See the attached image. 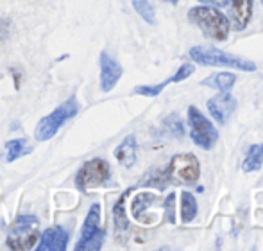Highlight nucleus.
<instances>
[{"label":"nucleus","instance_id":"1","mask_svg":"<svg viewBox=\"0 0 263 251\" xmlns=\"http://www.w3.org/2000/svg\"><path fill=\"white\" fill-rule=\"evenodd\" d=\"M188 20L194 25H197L206 38L215 40V42L228 40L231 25H229L228 16H224V13H220L217 7H211V6L192 7L188 11Z\"/></svg>","mask_w":263,"mask_h":251},{"label":"nucleus","instance_id":"2","mask_svg":"<svg viewBox=\"0 0 263 251\" xmlns=\"http://www.w3.org/2000/svg\"><path fill=\"white\" fill-rule=\"evenodd\" d=\"M168 185H195L201 176V165L195 154L181 153L170 158L168 165L163 169Z\"/></svg>","mask_w":263,"mask_h":251},{"label":"nucleus","instance_id":"3","mask_svg":"<svg viewBox=\"0 0 263 251\" xmlns=\"http://www.w3.org/2000/svg\"><path fill=\"white\" fill-rule=\"evenodd\" d=\"M77 113H79V101H77L76 95H72V97L66 99L63 104H59L52 113H49V115L40 120L34 129V138L38 140V142L50 140L55 133L68 122V120H72Z\"/></svg>","mask_w":263,"mask_h":251},{"label":"nucleus","instance_id":"4","mask_svg":"<svg viewBox=\"0 0 263 251\" xmlns=\"http://www.w3.org/2000/svg\"><path fill=\"white\" fill-rule=\"evenodd\" d=\"M40 239V219L31 213L18 216L7 231L6 244L11 249H31L38 244Z\"/></svg>","mask_w":263,"mask_h":251},{"label":"nucleus","instance_id":"5","mask_svg":"<svg viewBox=\"0 0 263 251\" xmlns=\"http://www.w3.org/2000/svg\"><path fill=\"white\" fill-rule=\"evenodd\" d=\"M188 54L195 63H201V65L206 66H229V68L243 70V72H254L256 70V65L253 61L233 56V54L213 49V47H192Z\"/></svg>","mask_w":263,"mask_h":251},{"label":"nucleus","instance_id":"6","mask_svg":"<svg viewBox=\"0 0 263 251\" xmlns=\"http://www.w3.org/2000/svg\"><path fill=\"white\" fill-rule=\"evenodd\" d=\"M76 187L79 192L86 194L90 188L93 187H109L113 185L111 182V167L104 158H93L83 164V167L77 171L76 178Z\"/></svg>","mask_w":263,"mask_h":251},{"label":"nucleus","instance_id":"7","mask_svg":"<svg viewBox=\"0 0 263 251\" xmlns=\"http://www.w3.org/2000/svg\"><path fill=\"white\" fill-rule=\"evenodd\" d=\"M106 231L104 228H101V205L93 203L91 208L88 210V216L84 219L83 230H81V239L77 241L76 249L84 251V249H101L104 244Z\"/></svg>","mask_w":263,"mask_h":251},{"label":"nucleus","instance_id":"8","mask_svg":"<svg viewBox=\"0 0 263 251\" xmlns=\"http://www.w3.org/2000/svg\"><path fill=\"white\" fill-rule=\"evenodd\" d=\"M188 128H190V136L194 140V144L202 147L204 151H210L217 144L218 140L217 128L195 106L188 108Z\"/></svg>","mask_w":263,"mask_h":251},{"label":"nucleus","instance_id":"9","mask_svg":"<svg viewBox=\"0 0 263 251\" xmlns=\"http://www.w3.org/2000/svg\"><path fill=\"white\" fill-rule=\"evenodd\" d=\"M206 106H208L210 115L213 117V120H217L218 124H226L229 120V117L235 113L236 99L229 92H220L215 97H211Z\"/></svg>","mask_w":263,"mask_h":251},{"label":"nucleus","instance_id":"10","mask_svg":"<svg viewBox=\"0 0 263 251\" xmlns=\"http://www.w3.org/2000/svg\"><path fill=\"white\" fill-rule=\"evenodd\" d=\"M99 61H101V90L107 94V92H111L115 86H117V83L120 81L122 77V65L115 60L113 56H109V54L106 52H101V56H99Z\"/></svg>","mask_w":263,"mask_h":251},{"label":"nucleus","instance_id":"11","mask_svg":"<svg viewBox=\"0 0 263 251\" xmlns=\"http://www.w3.org/2000/svg\"><path fill=\"white\" fill-rule=\"evenodd\" d=\"M195 72V66L192 63H183V65L177 68V72L174 76H170L168 79L161 81L159 84H142V86L135 88V94L138 95H145V97H156V95L161 94L168 84L172 83H179V81H184L186 77H190L192 74Z\"/></svg>","mask_w":263,"mask_h":251},{"label":"nucleus","instance_id":"12","mask_svg":"<svg viewBox=\"0 0 263 251\" xmlns=\"http://www.w3.org/2000/svg\"><path fill=\"white\" fill-rule=\"evenodd\" d=\"M68 248V231L63 226H50L40 234L36 251H65Z\"/></svg>","mask_w":263,"mask_h":251},{"label":"nucleus","instance_id":"13","mask_svg":"<svg viewBox=\"0 0 263 251\" xmlns=\"http://www.w3.org/2000/svg\"><path fill=\"white\" fill-rule=\"evenodd\" d=\"M254 0H231L229 2L228 20L235 31H243L253 18Z\"/></svg>","mask_w":263,"mask_h":251},{"label":"nucleus","instance_id":"14","mask_svg":"<svg viewBox=\"0 0 263 251\" xmlns=\"http://www.w3.org/2000/svg\"><path fill=\"white\" fill-rule=\"evenodd\" d=\"M136 156H138V142H136L135 135H127L120 142V146L115 149V158L120 162L124 167L131 169L136 164Z\"/></svg>","mask_w":263,"mask_h":251},{"label":"nucleus","instance_id":"15","mask_svg":"<svg viewBox=\"0 0 263 251\" xmlns=\"http://www.w3.org/2000/svg\"><path fill=\"white\" fill-rule=\"evenodd\" d=\"M133 192V188H127L124 194L118 198V201L113 206V223H115V231L117 234H125L129 230V219L125 213V201H127L129 194Z\"/></svg>","mask_w":263,"mask_h":251},{"label":"nucleus","instance_id":"16","mask_svg":"<svg viewBox=\"0 0 263 251\" xmlns=\"http://www.w3.org/2000/svg\"><path fill=\"white\" fill-rule=\"evenodd\" d=\"M159 198L156 194H151V192H140L138 195H136L135 199H133L131 203V213L133 217H135L136 221H142V223H145L147 217H145V210L151 208V205H154V203H158Z\"/></svg>","mask_w":263,"mask_h":251},{"label":"nucleus","instance_id":"17","mask_svg":"<svg viewBox=\"0 0 263 251\" xmlns=\"http://www.w3.org/2000/svg\"><path fill=\"white\" fill-rule=\"evenodd\" d=\"M31 153H32V147L29 146V142L25 138H13L9 142H6V146H4L6 162L20 160L22 156H27Z\"/></svg>","mask_w":263,"mask_h":251},{"label":"nucleus","instance_id":"18","mask_svg":"<svg viewBox=\"0 0 263 251\" xmlns=\"http://www.w3.org/2000/svg\"><path fill=\"white\" fill-rule=\"evenodd\" d=\"M236 83V76L233 72H218L213 76L202 79V86H210V88H217L220 92H229Z\"/></svg>","mask_w":263,"mask_h":251},{"label":"nucleus","instance_id":"19","mask_svg":"<svg viewBox=\"0 0 263 251\" xmlns=\"http://www.w3.org/2000/svg\"><path fill=\"white\" fill-rule=\"evenodd\" d=\"M261 165H263V144H253L247 149L242 169L243 172H256L261 169Z\"/></svg>","mask_w":263,"mask_h":251},{"label":"nucleus","instance_id":"20","mask_svg":"<svg viewBox=\"0 0 263 251\" xmlns=\"http://www.w3.org/2000/svg\"><path fill=\"white\" fill-rule=\"evenodd\" d=\"M195 217H197V201L192 192H183L181 194V221L192 223Z\"/></svg>","mask_w":263,"mask_h":251},{"label":"nucleus","instance_id":"21","mask_svg":"<svg viewBox=\"0 0 263 251\" xmlns=\"http://www.w3.org/2000/svg\"><path fill=\"white\" fill-rule=\"evenodd\" d=\"M133 7L138 13V16L142 20H145L147 24H156V11H154V6L151 4V0H133Z\"/></svg>","mask_w":263,"mask_h":251},{"label":"nucleus","instance_id":"22","mask_svg":"<svg viewBox=\"0 0 263 251\" xmlns=\"http://www.w3.org/2000/svg\"><path fill=\"white\" fill-rule=\"evenodd\" d=\"M163 129H165L168 135L176 136V138H181L184 135V126H183V120L177 113H172L168 115L165 120H163Z\"/></svg>","mask_w":263,"mask_h":251},{"label":"nucleus","instance_id":"23","mask_svg":"<svg viewBox=\"0 0 263 251\" xmlns=\"http://www.w3.org/2000/svg\"><path fill=\"white\" fill-rule=\"evenodd\" d=\"M165 217L168 223H176V192H170L165 199Z\"/></svg>","mask_w":263,"mask_h":251},{"label":"nucleus","instance_id":"24","mask_svg":"<svg viewBox=\"0 0 263 251\" xmlns=\"http://www.w3.org/2000/svg\"><path fill=\"white\" fill-rule=\"evenodd\" d=\"M11 32V22L0 18V40H6Z\"/></svg>","mask_w":263,"mask_h":251},{"label":"nucleus","instance_id":"25","mask_svg":"<svg viewBox=\"0 0 263 251\" xmlns=\"http://www.w3.org/2000/svg\"><path fill=\"white\" fill-rule=\"evenodd\" d=\"M199 2L208 4V6H211V7H220V6H226L229 0H199Z\"/></svg>","mask_w":263,"mask_h":251},{"label":"nucleus","instance_id":"26","mask_svg":"<svg viewBox=\"0 0 263 251\" xmlns=\"http://www.w3.org/2000/svg\"><path fill=\"white\" fill-rule=\"evenodd\" d=\"M166 2H170V4H177L179 0H166Z\"/></svg>","mask_w":263,"mask_h":251},{"label":"nucleus","instance_id":"27","mask_svg":"<svg viewBox=\"0 0 263 251\" xmlns=\"http://www.w3.org/2000/svg\"><path fill=\"white\" fill-rule=\"evenodd\" d=\"M261 2H263V0H261Z\"/></svg>","mask_w":263,"mask_h":251}]
</instances>
